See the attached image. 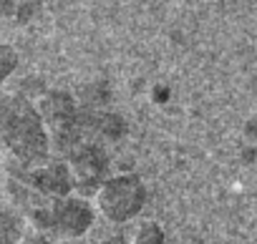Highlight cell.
<instances>
[{"instance_id":"obj_1","label":"cell","mask_w":257,"mask_h":244,"mask_svg":"<svg viewBox=\"0 0 257 244\" xmlns=\"http://www.w3.org/2000/svg\"><path fill=\"white\" fill-rule=\"evenodd\" d=\"M3 141L23 169L43 166L51 156V134L43 116L21 93L3 101Z\"/></svg>"},{"instance_id":"obj_2","label":"cell","mask_w":257,"mask_h":244,"mask_svg":"<svg viewBox=\"0 0 257 244\" xmlns=\"http://www.w3.org/2000/svg\"><path fill=\"white\" fill-rule=\"evenodd\" d=\"M31 221L46 236L81 239L93 224V209L83 196H58L31 211Z\"/></svg>"},{"instance_id":"obj_3","label":"cell","mask_w":257,"mask_h":244,"mask_svg":"<svg viewBox=\"0 0 257 244\" xmlns=\"http://www.w3.org/2000/svg\"><path fill=\"white\" fill-rule=\"evenodd\" d=\"M144 201H147V189H144L142 179H137V176L106 179L101 184V189L96 191L98 211L113 224H121V221H128L132 216H137L142 211Z\"/></svg>"},{"instance_id":"obj_4","label":"cell","mask_w":257,"mask_h":244,"mask_svg":"<svg viewBox=\"0 0 257 244\" xmlns=\"http://www.w3.org/2000/svg\"><path fill=\"white\" fill-rule=\"evenodd\" d=\"M68 166L76 181V189L81 194H93L101 189V184L106 181V154L101 151V146L83 141L71 156H68Z\"/></svg>"},{"instance_id":"obj_5","label":"cell","mask_w":257,"mask_h":244,"mask_svg":"<svg viewBox=\"0 0 257 244\" xmlns=\"http://www.w3.org/2000/svg\"><path fill=\"white\" fill-rule=\"evenodd\" d=\"M18 179H23L26 184H31L38 194H43L46 199H58V196H68L76 189L71 166L63 161H46L43 166L36 169H23Z\"/></svg>"},{"instance_id":"obj_6","label":"cell","mask_w":257,"mask_h":244,"mask_svg":"<svg viewBox=\"0 0 257 244\" xmlns=\"http://www.w3.org/2000/svg\"><path fill=\"white\" fill-rule=\"evenodd\" d=\"M23 234V221L21 214H13L11 209L3 211V244H18Z\"/></svg>"},{"instance_id":"obj_7","label":"cell","mask_w":257,"mask_h":244,"mask_svg":"<svg viewBox=\"0 0 257 244\" xmlns=\"http://www.w3.org/2000/svg\"><path fill=\"white\" fill-rule=\"evenodd\" d=\"M132 244H164V231L154 224V221H147L137 229Z\"/></svg>"},{"instance_id":"obj_8","label":"cell","mask_w":257,"mask_h":244,"mask_svg":"<svg viewBox=\"0 0 257 244\" xmlns=\"http://www.w3.org/2000/svg\"><path fill=\"white\" fill-rule=\"evenodd\" d=\"M58 244H86L83 239H61Z\"/></svg>"}]
</instances>
